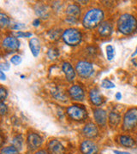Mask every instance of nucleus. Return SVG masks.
I'll return each mask as SVG.
<instances>
[{
	"mask_svg": "<svg viewBox=\"0 0 137 154\" xmlns=\"http://www.w3.org/2000/svg\"><path fill=\"white\" fill-rule=\"evenodd\" d=\"M104 17V11L99 8H92L88 10L82 19V25L87 29H93L99 26Z\"/></svg>",
	"mask_w": 137,
	"mask_h": 154,
	"instance_id": "1",
	"label": "nucleus"
},
{
	"mask_svg": "<svg viewBox=\"0 0 137 154\" xmlns=\"http://www.w3.org/2000/svg\"><path fill=\"white\" fill-rule=\"evenodd\" d=\"M117 29L124 35H129L135 33L137 29V20L130 14L122 15L117 22Z\"/></svg>",
	"mask_w": 137,
	"mask_h": 154,
	"instance_id": "2",
	"label": "nucleus"
},
{
	"mask_svg": "<svg viewBox=\"0 0 137 154\" xmlns=\"http://www.w3.org/2000/svg\"><path fill=\"white\" fill-rule=\"evenodd\" d=\"M62 38L67 45L76 46L82 42V33L79 29L76 28H67L62 34Z\"/></svg>",
	"mask_w": 137,
	"mask_h": 154,
	"instance_id": "3",
	"label": "nucleus"
},
{
	"mask_svg": "<svg viewBox=\"0 0 137 154\" xmlns=\"http://www.w3.org/2000/svg\"><path fill=\"white\" fill-rule=\"evenodd\" d=\"M67 115L73 121L82 122L87 118L88 112L83 105H73L67 108Z\"/></svg>",
	"mask_w": 137,
	"mask_h": 154,
	"instance_id": "4",
	"label": "nucleus"
},
{
	"mask_svg": "<svg viewBox=\"0 0 137 154\" xmlns=\"http://www.w3.org/2000/svg\"><path fill=\"white\" fill-rule=\"evenodd\" d=\"M76 71L77 75L82 79H88L93 75L94 69L91 63L85 60H80L76 63Z\"/></svg>",
	"mask_w": 137,
	"mask_h": 154,
	"instance_id": "5",
	"label": "nucleus"
},
{
	"mask_svg": "<svg viewBox=\"0 0 137 154\" xmlns=\"http://www.w3.org/2000/svg\"><path fill=\"white\" fill-rule=\"evenodd\" d=\"M137 126V108H132L126 112L123 117V128L124 130H132Z\"/></svg>",
	"mask_w": 137,
	"mask_h": 154,
	"instance_id": "6",
	"label": "nucleus"
},
{
	"mask_svg": "<svg viewBox=\"0 0 137 154\" xmlns=\"http://www.w3.org/2000/svg\"><path fill=\"white\" fill-rule=\"evenodd\" d=\"M43 143V138L36 133H29L27 135V148L29 151L33 152L40 147Z\"/></svg>",
	"mask_w": 137,
	"mask_h": 154,
	"instance_id": "7",
	"label": "nucleus"
},
{
	"mask_svg": "<svg viewBox=\"0 0 137 154\" xmlns=\"http://www.w3.org/2000/svg\"><path fill=\"white\" fill-rule=\"evenodd\" d=\"M20 41L18 38L14 36H7L2 41V47L3 49L8 51H15L19 49L20 47Z\"/></svg>",
	"mask_w": 137,
	"mask_h": 154,
	"instance_id": "8",
	"label": "nucleus"
},
{
	"mask_svg": "<svg viewBox=\"0 0 137 154\" xmlns=\"http://www.w3.org/2000/svg\"><path fill=\"white\" fill-rule=\"evenodd\" d=\"M80 150L82 154H97L99 148L97 145L92 140H84L80 145Z\"/></svg>",
	"mask_w": 137,
	"mask_h": 154,
	"instance_id": "9",
	"label": "nucleus"
},
{
	"mask_svg": "<svg viewBox=\"0 0 137 154\" xmlns=\"http://www.w3.org/2000/svg\"><path fill=\"white\" fill-rule=\"evenodd\" d=\"M69 95L70 99L76 101H83L85 99V92L79 85H73L69 89Z\"/></svg>",
	"mask_w": 137,
	"mask_h": 154,
	"instance_id": "10",
	"label": "nucleus"
},
{
	"mask_svg": "<svg viewBox=\"0 0 137 154\" xmlns=\"http://www.w3.org/2000/svg\"><path fill=\"white\" fill-rule=\"evenodd\" d=\"M62 70L64 72V75H65V79L67 82H71L75 80L76 78V70L74 69V68L71 65L70 63L69 62H64L62 64Z\"/></svg>",
	"mask_w": 137,
	"mask_h": 154,
	"instance_id": "11",
	"label": "nucleus"
},
{
	"mask_svg": "<svg viewBox=\"0 0 137 154\" xmlns=\"http://www.w3.org/2000/svg\"><path fill=\"white\" fill-rule=\"evenodd\" d=\"M82 134H83L84 136L89 138V139H93V138L97 137L98 134H99L98 127L96 126V124H94L93 122H88L83 128Z\"/></svg>",
	"mask_w": 137,
	"mask_h": 154,
	"instance_id": "12",
	"label": "nucleus"
},
{
	"mask_svg": "<svg viewBox=\"0 0 137 154\" xmlns=\"http://www.w3.org/2000/svg\"><path fill=\"white\" fill-rule=\"evenodd\" d=\"M49 154H64L65 148L58 140H52L48 143Z\"/></svg>",
	"mask_w": 137,
	"mask_h": 154,
	"instance_id": "13",
	"label": "nucleus"
},
{
	"mask_svg": "<svg viewBox=\"0 0 137 154\" xmlns=\"http://www.w3.org/2000/svg\"><path fill=\"white\" fill-rule=\"evenodd\" d=\"M112 24L109 21H103L99 24V28H98V33L101 37H109L112 33Z\"/></svg>",
	"mask_w": 137,
	"mask_h": 154,
	"instance_id": "14",
	"label": "nucleus"
},
{
	"mask_svg": "<svg viewBox=\"0 0 137 154\" xmlns=\"http://www.w3.org/2000/svg\"><path fill=\"white\" fill-rule=\"evenodd\" d=\"M89 99L92 104L95 106H99L104 102V97L100 94L97 88H93L89 92Z\"/></svg>",
	"mask_w": 137,
	"mask_h": 154,
	"instance_id": "15",
	"label": "nucleus"
},
{
	"mask_svg": "<svg viewBox=\"0 0 137 154\" xmlns=\"http://www.w3.org/2000/svg\"><path fill=\"white\" fill-rule=\"evenodd\" d=\"M93 116L96 122L100 126H104L107 122V113L103 109H95L93 110Z\"/></svg>",
	"mask_w": 137,
	"mask_h": 154,
	"instance_id": "16",
	"label": "nucleus"
},
{
	"mask_svg": "<svg viewBox=\"0 0 137 154\" xmlns=\"http://www.w3.org/2000/svg\"><path fill=\"white\" fill-rule=\"evenodd\" d=\"M81 8L77 5H70L68 6L67 10H66V17H70V18H75L79 20V17H81Z\"/></svg>",
	"mask_w": 137,
	"mask_h": 154,
	"instance_id": "17",
	"label": "nucleus"
},
{
	"mask_svg": "<svg viewBox=\"0 0 137 154\" xmlns=\"http://www.w3.org/2000/svg\"><path fill=\"white\" fill-rule=\"evenodd\" d=\"M34 11L36 15L41 19H47L49 17V10L48 7L43 4H38L34 7Z\"/></svg>",
	"mask_w": 137,
	"mask_h": 154,
	"instance_id": "18",
	"label": "nucleus"
},
{
	"mask_svg": "<svg viewBox=\"0 0 137 154\" xmlns=\"http://www.w3.org/2000/svg\"><path fill=\"white\" fill-rule=\"evenodd\" d=\"M29 48L34 57H38L41 50V45L38 38H32L29 40Z\"/></svg>",
	"mask_w": 137,
	"mask_h": 154,
	"instance_id": "19",
	"label": "nucleus"
},
{
	"mask_svg": "<svg viewBox=\"0 0 137 154\" xmlns=\"http://www.w3.org/2000/svg\"><path fill=\"white\" fill-rule=\"evenodd\" d=\"M120 145L123 146H125L128 148H132L135 146V140L129 135H121L118 140Z\"/></svg>",
	"mask_w": 137,
	"mask_h": 154,
	"instance_id": "20",
	"label": "nucleus"
},
{
	"mask_svg": "<svg viewBox=\"0 0 137 154\" xmlns=\"http://www.w3.org/2000/svg\"><path fill=\"white\" fill-rule=\"evenodd\" d=\"M51 94L52 95V97H53L54 99H57V100L65 102V101H67V99H68V97H67V95L65 94V93H64L63 90H61L60 88H54V89H52V90L51 91Z\"/></svg>",
	"mask_w": 137,
	"mask_h": 154,
	"instance_id": "21",
	"label": "nucleus"
},
{
	"mask_svg": "<svg viewBox=\"0 0 137 154\" xmlns=\"http://www.w3.org/2000/svg\"><path fill=\"white\" fill-rule=\"evenodd\" d=\"M121 116L119 113L116 112V111H111L109 115V122L110 124L112 127H116L118 125V123L120 122Z\"/></svg>",
	"mask_w": 137,
	"mask_h": 154,
	"instance_id": "22",
	"label": "nucleus"
},
{
	"mask_svg": "<svg viewBox=\"0 0 137 154\" xmlns=\"http://www.w3.org/2000/svg\"><path fill=\"white\" fill-rule=\"evenodd\" d=\"M11 20L5 13H0V26L2 28H7L10 25Z\"/></svg>",
	"mask_w": 137,
	"mask_h": 154,
	"instance_id": "23",
	"label": "nucleus"
},
{
	"mask_svg": "<svg viewBox=\"0 0 137 154\" xmlns=\"http://www.w3.org/2000/svg\"><path fill=\"white\" fill-rule=\"evenodd\" d=\"M0 154H20V152H19L18 149H17L13 146H11L3 147Z\"/></svg>",
	"mask_w": 137,
	"mask_h": 154,
	"instance_id": "24",
	"label": "nucleus"
},
{
	"mask_svg": "<svg viewBox=\"0 0 137 154\" xmlns=\"http://www.w3.org/2000/svg\"><path fill=\"white\" fill-rule=\"evenodd\" d=\"M22 143H23V139L22 135H17L13 138V141H12L13 146H15L18 150H22Z\"/></svg>",
	"mask_w": 137,
	"mask_h": 154,
	"instance_id": "25",
	"label": "nucleus"
},
{
	"mask_svg": "<svg viewBox=\"0 0 137 154\" xmlns=\"http://www.w3.org/2000/svg\"><path fill=\"white\" fill-rule=\"evenodd\" d=\"M47 56H48V57H49L50 59H51V60L57 59L58 57V56H59V51L57 48H54V47L50 48L48 50V51H47Z\"/></svg>",
	"mask_w": 137,
	"mask_h": 154,
	"instance_id": "26",
	"label": "nucleus"
},
{
	"mask_svg": "<svg viewBox=\"0 0 137 154\" xmlns=\"http://www.w3.org/2000/svg\"><path fill=\"white\" fill-rule=\"evenodd\" d=\"M106 56H107V59L109 61L112 60L115 57V49L111 45L106 46Z\"/></svg>",
	"mask_w": 137,
	"mask_h": 154,
	"instance_id": "27",
	"label": "nucleus"
},
{
	"mask_svg": "<svg viewBox=\"0 0 137 154\" xmlns=\"http://www.w3.org/2000/svg\"><path fill=\"white\" fill-rule=\"evenodd\" d=\"M50 38L53 39V40H57L60 38L61 36V30L59 29H54V30H50L49 32Z\"/></svg>",
	"mask_w": 137,
	"mask_h": 154,
	"instance_id": "28",
	"label": "nucleus"
},
{
	"mask_svg": "<svg viewBox=\"0 0 137 154\" xmlns=\"http://www.w3.org/2000/svg\"><path fill=\"white\" fill-rule=\"evenodd\" d=\"M101 86H102V88H106V89L115 88V84H114L113 82H111L109 81V80H107V79H104V80L102 81V82H101Z\"/></svg>",
	"mask_w": 137,
	"mask_h": 154,
	"instance_id": "29",
	"label": "nucleus"
},
{
	"mask_svg": "<svg viewBox=\"0 0 137 154\" xmlns=\"http://www.w3.org/2000/svg\"><path fill=\"white\" fill-rule=\"evenodd\" d=\"M22 57H20L19 55H14L12 57H11V63H13L14 65H16V66H17V65H19L21 63H22Z\"/></svg>",
	"mask_w": 137,
	"mask_h": 154,
	"instance_id": "30",
	"label": "nucleus"
},
{
	"mask_svg": "<svg viewBox=\"0 0 137 154\" xmlns=\"http://www.w3.org/2000/svg\"><path fill=\"white\" fill-rule=\"evenodd\" d=\"M17 38H29L32 36L31 33H26V32H22V31H17L16 33Z\"/></svg>",
	"mask_w": 137,
	"mask_h": 154,
	"instance_id": "31",
	"label": "nucleus"
},
{
	"mask_svg": "<svg viewBox=\"0 0 137 154\" xmlns=\"http://www.w3.org/2000/svg\"><path fill=\"white\" fill-rule=\"evenodd\" d=\"M7 96H8L7 90L3 86H1V88H0V98H1V101H4L7 98Z\"/></svg>",
	"mask_w": 137,
	"mask_h": 154,
	"instance_id": "32",
	"label": "nucleus"
},
{
	"mask_svg": "<svg viewBox=\"0 0 137 154\" xmlns=\"http://www.w3.org/2000/svg\"><path fill=\"white\" fill-rule=\"evenodd\" d=\"M7 111H8V107L4 103V101H2L1 104H0V112H1V115H5L6 113H7Z\"/></svg>",
	"mask_w": 137,
	"mask_h": 154,
	"instance_id": "33",
	"label": "nucleus"
},
{
	"mask_svg": "<svg viewBox=\"0 0 137 154\" xmlns=\"http://www.w3.org/2000/svg\"><path fill=\"white\" fill-rule=\"evenodd\" d=\"M10 63H7V62H4V63H1V64H0V69H1V70L2 71H8L9 69H10Z\"/></svg>",
	"mask_w": 137,
	"mask_h": 154,
	"instance_id": "34",
	"label": "nucleus"
},
{
	"mask_svg": "<svg viewBox=\"0 0 137 154\" xmlns=\"http://www.w3.org/2000/svg\"><path fill=\"white\" fill-rule=\"evenodd\" d=\"M25 28V25L23 23H15L11 28L14 29V30H22L23 28Z\"/></svg>",
	"mask_w": 137,
	"mask_h": 154,
	"instance_id": "35",
	"label": "nucleus"
},
{
	"mask_svg": "<svg viewBox=\"0 0 137 154\" xmlns=\"http://www.w3.org/2000/svg\"><path fill=\"white\" fill-rule=\"evenodd\" d=\"M0 79L2 80V81H5L6 80V75H5V73H4V71H0Z\"/></svg>",
	"mask_w": 137,
	"mask_h": 154,
	"instance_id": "36",
	"label": "nucleus"
},
{
	"mask_svg": "<svg viewBox=\"0 0 137 154\" xmlns=\"http://www.w3.org/2000/svg\"><path fill=\"white\" fill-rule=\"evenodd\" d=\"M40 24V20L39 19H35L33 22V25L34 27H38L39 25Z\"/></svg>",
	"mask_w": 137,
	"mask_h": 154,
	"instance_id": "37",
	"label": "nucleus"
},
{
	"mask_svg": "<svg viewBox=\"0 0 137 154\" xmlns=\"http://www.w3.org/2000/svg\"><path fill=\"white\" fill-rule=\"evenodd\" d=\"M34 154H49L45 150H39L38 152H36Z\"/></svg>",
	"mask_w": 137,
	"mask_h": 154,
	"instance_id": "38",
	"label": "nucleus"
},
{
	"mask_svg": "<svg viewBox=\"0 0 137 154\" xmlns=\"http://www.w3.org/2000/svg\"><path fill=\"white\" fill-rule=\"evenodd\" d=\"M114 153L115 154H130L129 152H122V151H117V150L114 151Z\"/></svg>",
	"mask_w": 137,
	"mask_h": 154,
	"instance_id": "39",
	"label": "nucleus"
},
{
	"mask_svg": "<svg viewBox=\"0 0 137 154\" xmlns=\"http://www.w3.org/2000/svg\"><path fill=\"white\" fill-rule=\"evenodd\" d=\"M116 99H117V100H120L121 99H122V94H121V93H119V92H118V93H117V94H116Z\"/></svg>",
	"mask_w": 137,
	"mask_h": 154,
	"instance_id": "40",
	"label": "nucleus"
},
{
	"mask_svg": "<svg viewBox=\"0 0 137 154\" xmlns=\"http://www.w3.org/2000/svg\"><path fill=\"white\" fill-rule=\"evenodd\" d=\"M136 54H137V47H136V49H135V52H134V53L132 54V56L134 57V56H135Z\"/></svg>",
	"mask_w": 137,
	"mask_h": 154,
	"instance_id": "41",
	"label": "nucleus"
}]
</instances>
